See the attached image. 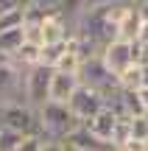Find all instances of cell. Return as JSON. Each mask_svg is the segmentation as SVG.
Returning <instances> with one entry per match:
<instances>
[{"instance_id":"cell-21","label":"cell","mask_w":148,"mask_h":151,"mask_svg":"<svg viewBox=\"0 0 148 151\" xmlns=\"http://www.w3.org/2000/svg\"><path fill=\"white\" fill-rule=\"evenodd\" d=\"M31 6L39 11H59V0H34Z\"/></svg>"},{"instance_id":"cell-19","label":"cell","mask_w":148,"mask_h":151,"mask_svg":"<svg viewBox=\"0 0 148 151\" xmlns=\"http://www.w3.org/2000/svg\"><path fill=\"white\" fill-rule=\"evenodd\" d=\"M22 17H25V9H9L3 17H0V34L3 31H11V28H20L22 25Z\"/></svg>"},{"instance_id":"cell-20","label":"cell","mask_w":148,"mask_h":151,"mask_svg":"<svg viewBox=\"0 0 148 151\" xmlns=\"http://www.w3.org/2000/svg\"><path fill=\"white\" fill-rule=\"evenodd\" d=\"M17 151H42V137H25Z\"/></svg>"},{"instance_id":"cell-28","label":"cell","mask_w":148,"mask_h":151,"mask_svg":"<svg viewBox=\"0 0 148 151\" xmlns=\"http://www.w3.org/2000/svg\"><path fill=\"white\" fill-rule=\"evenodd\" d=\"M143 87H148V62H143Z\"/></svg>"},{"instance_id":"cell-9","label":"cell","mask_w":148,"mask_h":151,"mask_svg":"<svg viewBox=\"0 0 148 151\" xmlns=\"http://www.w3.org/2000/svg\"><path fill=\"white\" fill-rule=\"evenodd\" d=\"M78 73H64V70H53L50 76V101L56 104H67L73 98V92L78 90Z\"/></svg>"},{"instance_id":"cell-18","label":"cell","mask_w":148,"mask_h":151,"mask_svg":"<svg viewBox=\"0 0 148 151\" xmlns=\"http://www.w3.org/2000/svg\"><path fill=\"white\" fill-rule=\"evenodd\" d=\"M84 9H87V0H59V11L73 22L84 14Z\"/></svg>"},{"instance_id":"cell-13","label":"cell","mask_w":148,"mask_h":151,"mask_svg":"<svg viewBox=\"0 0 148 151\" xmlns=\"http://www.w3.org/2000/svg\"><path fill=\"white\" fill-rule=\"evenodd\" d=\"M39 56H42V45H34V42H22L20 50L11 56V65H17L20 70H28V67L39 65Z\"/></svg>"},{"instance_id":"cell-3","label":"cell","mask_w":148,"mask_h":151,"mask_svg":"<svg viewBox=\"0 0 148 151\" xmlns=\"http://www.w3.org/2000/svg\"><path fill=\"white\" fill-rule=\"evenodd\" d=\"M78 81H81L84 87H89V90L101 92L106 101H109V98L120 90L117 76L104 65V59H101V56H89V59H84V65L78 67Z\"/></svg>"},{"instance_id":"cell-17","label":"cell","mask_w":148,"mask_h":151,"mask_svg":"<svg viewBox=\"0 0 148 151\" xmlns=\"http://www.w3.org/2000/svg\"><path fill=\"white\" fill-rule=\"evenodd\" d=\"M129 126H132V140L148 143V115H129Z\"/></svg>"},{"instance_id":"cell-31","label":"cell","mask_w":148,"mask_h":151,"mask_svg":"<svg viewBox=\"0 0 148 151\" xmlns=\"http://www.w3.org/2000/svg\"><path fill=\"white\" fill-rule=\"evenodd\" d=\"M134 3H137V6H140V3H148V0H134Z\"/></svg>"},{"instance_id":"cell-10","label":"cell","mask_w":148,"mask_h":151,"mask_svg":"<svg viewBox=\"0 0 148 151\" xmlns=\"http://www.w3.org/2000/svg\"><path fill=\"white\" fill-rule=\"evenodd\" d=\"M117 120H120V115H117L112 106H104L98 115H92V118H89L87 123H81V126H87L95 137H101V140H109V143H112V132H115Z\"/></svg>"},{"instance_id":"cell-14","label":"cell","mask_w":148,"mask_h":151,"mask_svg":"<svg viewBox=\"0 0 148 151\" xmlns=\"http://www.w3.org/2000/svg\"><path fill=\"white\" fill-rule=\"evenodd\" d=\"M117 81H120V90H140L143 87V65L134 62L132 67H126L117 76Z\"/></svg>"},{"instance_id":"cell-8","label":"cell","mask_w":148,"mask_h":151,"mask_svg":"<svg viewBox=\"0 0 148 151\" xmlns=\"http://www.w3.org/2000/svg\"><path fill=\"white\" fill-rule=\"evenodd\" d=\"M67 106H70V112L76 115L81 123H87L92 115H98L101 109L106 106V98L101 95V92H95V90H89V87H84V84H78V90L73 92V98L67 101Z\"/></svg>"},{"instance_id":"cell-6","label":"cell","mask_w":148,"mask_h":151,"mask_svg":"<svg viewBox=\"0 0 148 151\" xmlns=\"http://www.w3.org/2000/svg\"><path fill=\"white\" fill-rule=\"evenodd\" d=\"M25 101V70H20L11 62H0V106Z\"/></svg>"},{"instance_id":"cell-29","label":"cell","mask_w":148,"mask_h":151,"mask_svg":"<svg viewBox=\"0 0 148 151\" xmlns=\"http://www.w3.org/2000/svg\"><path fill=\"white\" fill-rule=\"evenodd\" d=\"M137 9H140V14H143V20H148V3H140Z\"/></svg>"},{"instance_id":"cell-12","label":"cell","mask_w":148,"mask_h":151,"mask_svg":"<svg viewBox=\"0 0 148 151\" xmlns=\"http://www.w3.org/2000/svg\"><path fill=\"white\" fill-rule=\"evenodd\" d=\"M140 28H143V14H140L137 3L129 6V11L123 14V20L117 22V39H126V42H137Z\"/></svg>"},{"instance_id":"cell-25","label":"cell","mask_w":148,"mask_h":151,"mask_svg":"<svg viewBox=\"0 0 148 151\" xmlns=\"http://www.w3.org/2000/svg\"><path fill=\"white\" fill-rule=\"evenodd\" d=\"M104 3H134V0H87V9L89 6H104Z\"/></svg>"},{"instance_id":"cell-11","label":"cell","mask_w":148,"mask_h":151,"mask_svg":"<svg viewBox=\"0 0 148 151\" xmlns=\"http://www.w3.org/2000/svg\"><path fill=\"white\" fill-rule=\"evenodd\" d=\"M64 143H67V146H76V148H81V151H117V148H115V143L95 137L92 132L87 129V126H78V129L73 132V134L67 137Z\"/></svg>"},{"instance_id":"cell-15","label":"cell","mask_w":148,"mask_h":151,"mask_svg":"<svg viewBox=\"0 0 148 151\" xmlns=\"http://www.w3.org/2000/svg\"><path fill=\"white\" fill-rule=\"evenodd\" d=\"M64 50H67V39H64V42H50V45H42V56H39V65H45V67H56Z\"/></svg>"},{"instance_id":"cell-16","label":"cell","mask_w":148,"mask_h":151,"mask_svg":"<svg viewBox=\"0 0 148 151\" xmlns=\"http://www.w3.org/2000/svg\"><path fill=\"white\" fill-rule=\"evenodd\" d=\"M22 140H25V134L0 126V151H17V148L22 146Z\"/></svg>"},{"instance_id":"cell-26","label":"cell","mask_w":148,"mask_h":151,"mask_svg":"<svg viewBox=\"0 0 148 151\" xmlns=\"http://www.w3.org/2000/svg\"><path fill=\"white\" fill-rule=\"evenodd\" d=\"M9 9H14V0H0V17H3Z\"/></svg>"},{"instance_id":"cell-27","label":"cell","mask_w":148,"mask_h":151,"mask_svg":"<svg viewBox=\"0 0 148 151\" xmlns=\"http://www.w3.org/2000/svg\"><path fill=\"white\" fill-rule=\"evenodd\" d=\"M31 3H34V0H14L17 9H31Z\"/></svg>"},{"instance_id":"cell-1","label":"cell","mask_w":148,"mask_h":151,"mask_svg":"<svg viewBox=\"0 0 148 151\" xmlns=\"http://www.w3.org/2000/svg\"><path fill=\"white\" fill-rule=\"evenodd\" d=\"M134 3H104V6H89L84 14L76 20V31L81 39L92 42L98 50H104L112 39H117V22Z\"/></svg>"},{"instance_id":"cell-2","label":"cell","mask_w":148,"mask_h":151,"mask_svg":"<svg viewBox=\"0 0 148 151\" xmlns=\"http://www.w3.org/2000/svg\"><path fill=\"white\" fill-rule=\"evenodd\" d=\"M39 120H42V140H59V143H64L81 126V120L70 112L67 104H56V101H48L39 109Z\"/></svg>"},{"instance_id":"cell-30","label":"cell","mask_w":148,"mask_h":151,"mask_svg":"<svg viewBox=\"0 0 148 151\" xmlns=\"http://www.w3.org/2000/svg\"><path fill=\"white\" fill-rule=\"evenodd\" d=\"M64 148L67 151H81V148H76V146H67V143H64Z\"/></svg>"},{"instance_id":"cell-5","label":"cell","mask_w":148,"mask_h":151,"mask_svg":"<svg viewBox=\"0 0 148 151\" xmlns=\"http://www.w3.org/2000/svg\"><path fill=\"white\" fill-rule=\"evenodd\" d=\"M101 59L115 76H120L126 67H132L134 62L143 65V53H140L137 42H126V39H112L104 50H101Z\"/></svg>"},{"instance_id":"cell-7","label":"cell","mask_w":148,"mask_h":151,"mask_svg":"<svg viewBox=\"0 0 148 151\" xmlns=\"http://www.w3.org/2000/svg\"><path fill=\"white\" fill-rule=\"evenodd\" d=\"M50 76H53V67H45V65H34L25 70V101H28V106L42 109L50 101Z\"/></svg>"},{"instance_id":"cell-23","label":"cell","mask_w":148,"mask_h":151,"mask_svg":"<svg viewBox=\"0 0 148 151\" xmlns=\"http://www.w3.org/2000/svg\"><path fill=\"white\" fill-rule=\"evenodd\" d=\"M137 95H140V106H143V112L148 115V87H140Z\"/></svg>"},{"instance_id":"cell-22","label":"cell","mask_w":148,"mask_h":151,"mask_svg":"<svg viewBox=\"0 0 148 151\" xmlns=\"http://www.w3.org/2000/svg\"><path fill=\"white\" fill-rule=\"evenodd\" d=\"M42 151H67V148L59 140H42Z\"/></svg>"},{"instance_id":"cell-4","label":"cell","mask_w":148,"mask_h":151,"mask_svg":"<svg viewBox=\"0 0 148 151\" xmlns=\"http://www.w3.org/2000/svg\"><path fill=\"white\" fill-rule=\"evenodd\" d=\"M0 126L14 129L25 137H42V120H39V109L28 106V104H11V106H0Z\"/></svg>"},{"instance_id":"cell-24","label":"cell","mask_w":148,"mask_h":151,"mask_svg":"<svg viewBox=\"0 0 148 151\" xmlns=\"http://www.w3.org/2000/svg\"><path fill=\"white\" fill-rule=\"evenodd\" d=\"M137 42H140V45H148V20H143V28H140Z\"/></svg>"}]
</instances>
